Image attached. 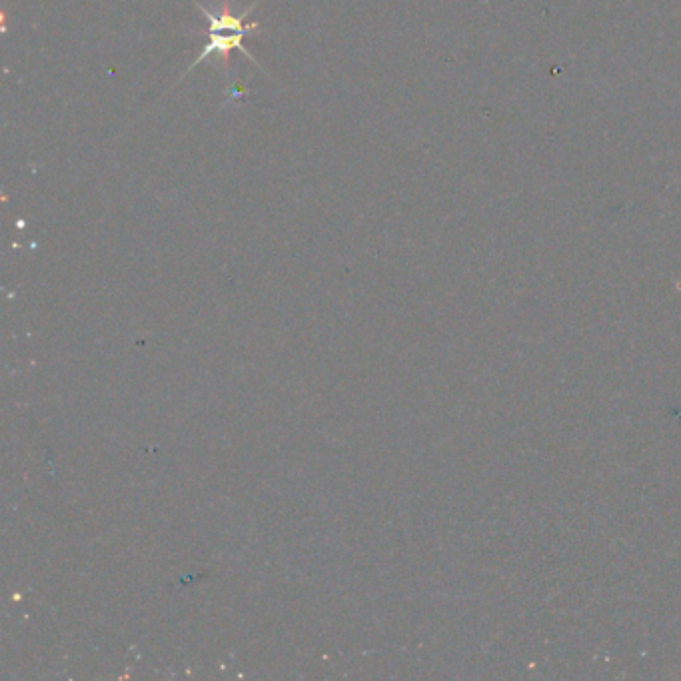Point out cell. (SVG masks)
Instances as JSON below:
<instances>
[{
    "label": "cell",
    "mask_w": 681,
    "mask_h": 681,
    "mask_svg": "<svg viewBox=\"0 0 681 681\" xmlns=\"http://www.w3.org/2000/svg\"><path fill=\"white\" fill-rule=\"evenodd\" d=\"M204 34H208V42H206V46H204V50H202V54L186 68V72L180 76V80L184 78V76H188L202 60H206L208 56H218L220 58V62L224 64V68H228L230 66V54H232V50H240V52H244L252 62H256L258 64V60H256V56H252L246 48H244V38L246 36H250V34H244V32H204ZM260 66V64H258ZM262 68V66H260Z\"/></svg>",
    "instance_id": "6da1fadb"
}]
</instances>
